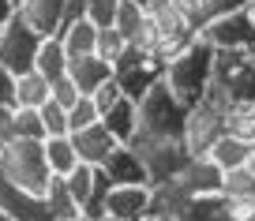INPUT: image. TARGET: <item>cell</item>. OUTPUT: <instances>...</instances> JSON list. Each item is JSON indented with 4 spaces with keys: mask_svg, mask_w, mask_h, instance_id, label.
<instances>
[{
    "mask_svg": "<svg viewBox=\"0 0 255 221\" xmlns=\"http://www.w3.org/2000/svg\"><path fill=\"white\" fill-rule=\"evenodd\" d=\"M214 68H218V49L207 38H195L165 60V83L188 109H195L214 87Z\"/></svg>",
    "mask_w": 255,
    "mask_h": 221,
    "instance_id": "1",
    "label": "cell"
},
{
    "mask_svg": "<svg viewBox=\"0 0 255 221\" xmlns=\"http://www.w3.org/2000/svg\"><path fill=\"white\" fill-rule=\"evenodd\" d=\"M188 116H191V109L173 94V87L165 79H158L139 102V139H184Z\"/></svg>",
    "mask_w": 255,
    "mask_h": 221,
    "instance_id": "2",
    "label": "cell"
},
{
    "mask_svg": "<svg viewBox=\"0 0 255 221\" xmlns=\"http://www.w3.org/2000/svg\"><path fill=\"white\" fill-rule=\"evenodd\" d=\"M0 165L19 188L34 191V195H45L49 184H53V169L45 158V139H11L4 142L0 150Z\"/></svg>",
    "mask_w": 255,
    "mask_h": 221,
    "instance_id": "3",
    "label": "cell"
},
{
    "mask_svg": "<svg viewBox=\"0 0 255 221\" xmlns=\"http://www.w3.org/2000/svg\"><path fill=\"white\" fill-rule=\"evenodd\" d=\"M210 98L222 105H255V53H218Z\"/></svg>",
    "mask_w": 255,
    "mask_h": 221,
    "instance_id": "4",
    "label": "cell"
},
{
    "mask_svg": "<svg viewBox=\"0 0 255 221\" xmlns=\"http://www.w3.org/2000/svg\"><path fill=\"white\" fill-rule=\"evenodd\" d=\"M113 79L120 83L128 98L143 102V94L154 87L158 79H165V60L154 53L150 45H128L120 53V60L113 64Z\"/></svg>",
    "mask_w": 255,
    "mask_h": 221,
    "instance_id": "5",
    "label": "cell"
},
{
    "mask_svg": "<svg viewBox=\"0 0 255 221\" xmlns=\"http://www.w3.org/2000/svg\"><path fill=\"white\" fill-rule=\"evenodd\" d=\"M41 41H45V34H41L23 11H15L8 23L0 26V68H8L11 75L30 71L34 60H38Z\"/></svg>",
    "mask_w": 255,
    "mask_h": 221,
    "instance_id": "6",
    "label": "cell"
},
{
    "mask_svg": "<svg viewBox=\"0 0 255 221\" xmlns=\"http://www.w3.org/2000/svg\"><path fill=\"white\" fill-rule=\"evenodd\" d=\"M195 38H199V26L191 23L173 0H169V4H154V8H150V38H146V45H150L161 60L176 56L188 41H195Z\"/></svg>",
    "mask_w": 255,
    "mask_h": 221,
    "instance_id": "7",
    "label": "cell"
},
{
    "mask_svg": "<svg viewBox=\"0 0 255 221\" xmlns=\"http://www.w3.org/2000/svg\"><path fill=\"white\" fill-rule=\"evenodd\" d=\"M135 150L143 154V165L150 173V184H169L195 154H191L188 139H139Z\"/></svg>",
    "mask_w": 255,
    "mask_h": 221,
    "instance_id": "8",
    "label": "cell"
},
{
    "mask_svg": "<svg viewBox=\"0 0 255 221\" xmlns=\"http://www.w3.org/2000/svg\"><path fill=\"white\" fill-rule=\"evenodd\" d=\"M199 38H207L218 53H255V23L248 15V8L207 19Z\"/></svg>",
    "mask_w": 255,
    "mask_h": 221,
    "instance_id": "9",
    "label": "cell"
},
{
    "mask_svg": "<svg viewBox=\"0 0 255 221\" xmlns=\"http://www.w3.org/2000/svg\"><path fill=\"white\" fill-rule=\"evenodd\" d=\"M225 116H229V105H222L218 98H210V94L191 109L188 131H184L191 154H207L210 146H214V139H222V135H225Z\"/></svg>",
    "mask_w": 255,
    "mask_h": 221,
    "instance_id": "10",
    "label": "cell"
},
{
    "mask_svg": "<svg viewBox=\"0 0 255 221\" xmlns=\"http://www.w3.org/2000/svg\"><path fill=\"white\" fill-rule=\"evenodd\" d=\"M222 180H225V169L214 165L207 154H195L169 184L188 199H207V195H222Z\"/></svg>",
    "mask_w": 255,
    "mask_h": 221,
    "instance_id": "11",
    "label": "cell"
},
{
    "mask_svg": "<svg viewBox=\"0 0 255 221\" xmlns=\"http://www.w3.org/2000/svg\"><path fill=\"white\" fill-rule=\"evenodd\" d=\"M0 210L8 214L11 221H53V210H49L45 195H34V191L19 188L4 165H0Z\"/></svg>",
    "mask_w": 255,
    "mask_h": 221,
    "instance_id": "12",
    "label": "cell"
},
{
    "mask_svg": "<svg viewBox=\"0 0 255 221\" xmlns=\"http://www.w3.org/2000/svg\"><path fill=\"white\" fill-rule=\"evenodd\" d=\"M102 169L113 180V188H124V184H150V173H146V165H143V154H139L131 142H120L117 150L102 161Z\"/></svg>",
    "mask_w": 255,
    "mask_h": 221,
    "instance_id": "13",
    "label": "cell"
},
{
    "mask_svg": "<svg viewBox=\"0 0 255 221\" xmlns=\"http://www.w3.org/2000/svg\"><path fill=\"white\" fill-rule=\"evenodd\" d=\"M154 203H158V199H154L150 184H124V188H113L109 191V214H105V218L139 221Z\"/></svg>",
    "mask_w": 255,
    "mask_h": 221,
    "instance_id": "14",
    "label": "cell"
},
{
    "mask_svg": "<svg viewBox=\"0 0 255 221\" xmlns=\"http://www.w3.org/2000/svg\"><path fill=\"white\" fill-rule=\"evenodd\" d=\"M72 142H75V150H79V158L87 161V165H102V161L120 146L117 135H113L102 120L90 124V127H83V131H72Z\"/></svg>",
    "mask_w": 255,
    "mask_h": 221,
    "instance_id": "15",
    "label": "cell"
},
{
    "mask_svg": "<svg viewBox=\"0 0 255 221\" xmlns=\"http://www.w3.org/2000/svg\"><path fill=\"white\" fill-rule=\"evenodd\" d=\"M102 124L117 135V142H135L139 139V102L124 94L120 102H113L102 112Z\"/></svg>",
    "mask_w": 255,
    "mask_h": 221,
    "instance_id": "16",
    "label": "cell"
},
{
    "mask_svg": "<svg viewBox=\"0 0 255 221\" xmlns=\"http://www.w3.org/2000/svg\"><path fill=\"white\" fill-rule=\"evenodd\" d=\"M113 26L124 34L128 45H146V38H150V8H143L135 0H120Z\"/></svg>",
    "mask_w": 255,
    "mask_h": 221,
    "instance_id": "17",
    "label": "cell"
},
{
    "mask_svg": "<svg viewBox=\"0 0 255 221\" xmlns=\"http://www.w3.org/2000/svg\"><path fill=\"white\" fill-rule=\"evenodd\" d=\"M68 75L75 79V87H79L83 94H94L102 83H109V79H113V64L105 60V56L90 53V56H79V60H72Z\"/></svg>",
    "mask_w": 255,
    "mask_h": 221,
    "instance_id": "18",
    "label": "cell"
},
{
    "mask_svg": "<svg viewBox=\"0 0 255 221\" xmlns=\"http://www.w3.org/2000/svg\"><path fill=\"white\" fill-rule=\"evenodd\" d=\"M19 11H23L45 38L60 34V26H64V0H19Z\"/></svg>",
    "mask_w": 255,
    "mask_h": 221,
    "instance_id": "19",
    "label": "cell"
},
{
    "mask_svg": "<svg viewBox=\"0 0 255 221\" xmlns=\"http://www.w3.org/2000/svg\"><path fill=\"white\" fill-rule=\"evenodd\" d=\"M49 98H53V83H49L38 68L15 75V102L23 105V109H41Z\"/></svg>",
    "mask_w": 255,
    "mask_h": 221,
    "instance_id": "20",
    "label": "cell"
},
{
    "mask_svg": "<svg viewBox=\"0 0 255 221\" xmlns=\"http://www.w3.org/2000/svg\"><path fill=\"white\" fill-rule=\"evenodd\" d=\"M56 38L64 41V49H68V56H72V60L98 53V26L90 23V19H79V23L64 26V30L56 34Z\"/></svg>",
    "mask_w": 255,
    "mask_h": 221,
    "instance_id": "21",
    "label": "cell"
},
{
    "mask_svg": "<svg viewBox=\"0 0 255 221\" xmlns=\"http://www.w3.org/2000/svg\"><path fill=\"white\" fill-rule=\"evenodd\" d=\"M34 68L45 75L49 83L53 79H60V75H68V68H72V56H68V49H64V41L56 38H45L41 41V49H38V60H34Z\"/></svg>",
    "mask_w": 255,
    "mask_h": 221,
    "instance_id": "22",
    "label": "cell"
},
{
    "mask_svg": "<svg viewBox=\"0 0 255 221\" xmlns=\"http://www.w3.org/2000/svg\"><path fill=\"white\" fill-rule=\"evenodd\" d=\"M252 146L255 142H244V139H237V135L225 131L222 139H214V146L207 150V158L214 161V165H222V169H237V165H248Z\"/></svg>",
    "mask_w": 255,
    "mask_h": 221,
    "instance_id": "23",
    "label": "cell"
},
{
    "mask_svg": "<svg viewBox=\"0 0 255 221\" xmlns=\"http://www.w3.org/2000/svg\"><path fill=\"white\" fill-rule=\"evenodd\" d=\"M45 158H49L53 176H68L83 161L79 150H75V142H72V135H49L45 139Z\"/></svg>",
    "mask_w": 255,
    "mask_h": 221,
    "instance_id": "24",
    "label": "cell"
},
{
    "mask_svg": "<svg viewBox=\"0 0 255 221\" xmlns=\"http://www.w3.org/2000/svg\"><path fill=\"white\" fill-rule=\"evenodd\" d=\"M222 199H225V203H244V199H255V173H252V169H248V165L225 169Z\"/></svg>",
    "mask_w": 255,
    "mask_h": 221,
    "instance_id": "25",
    "label": "cell"
},
{
    "mask_svg": "<svg viewBox=\"0 0 255 221\" xmlns=\"http://www.w3.org/2000/svg\"><path fill=\"white\" fill-rule=\"evenodd\" d=\"M45 203H49V210H53V221H72V218H79V203L72 199V191H68V184H64V176H53V184H49V191H45Z\"/></svg>",
    "mask_w": 255,
    "mask_h": 221,
    "instance_id": "26",
    "label": "cell"
},
{
    "mask_svg": "<svg viewBox=\"0 0 255 221\" xmlns=\"http://www.w3.org/2000/svg\"><path fill=\"white\" fill-rule=\"evenodd\" d=\"M94 180H98V165H87V161H79V165H75L72 173L64 176V184H68L72 199L79 203V210L90 203V191H94Z\"/></svg>",
    "mask_w": 255,
    "mask_h": 221,
    "instance_id": "27",
    "label": "cell"
},
{
    "mask_svg": "<svg viewBox=\"0 0 255 221\" xmlns=\"http://www.w3.org/2000/svg\"><path fill=\"white\" fill-rule=\"evenodd\" d=\"M11 139H45V124H41L38 109H23L19 105L15 116H11V131H8V142Z\"/></svg>",
    "mask_w": 255,
    "mask_h": 221,
    "instance_id": "28",
    "label": "cell"
},
{
    "mask_svg": "<svg viewBox=\"0 0 255 221\" xmlns=\"http://www.w3.org/2000/svg\"><path fill=\"white\" fill-rule=\"evenodd\" d=\"M225 131L244 142H255V105H233L225 116Z\"/></svg>",
    "mask_w": 255,
    "mask_h": 221,
    "instance_id": "29",
    "label": "cell"
},
{
    "mask_svg": "<svg viewBox=\"0 0 255 221\" xmlns=\"http://www.w3.org/2000/svg\"><path fill=\"white\" fill-rule=\"evenodd\" d=\"M98 120H102V109L94 105L90 94H79V102L68 109V127H72V131H83V127L98 124Z\"/></svg>",
    "mask_w": 255,
    "mask_h": 221,
    "instance_id": "30",
    "label": "cell"
},
{
    "mask_svg": "<svg viewBox=\"0 0 255 221\" xmlns=\"http://www.w3.org/2000/svg\"><path fill=\"white\" fill-rule=\"evenodd\" d=\"M38 116H41V124H45V139L49 135H72V127H68V109H64L60 102L49 98V102L38 109Z\"/></svg>",
    "mask_w": 255,
    "mask_h": 221,
    "instance_id": "31",
    "label": "cell"
},
{
    "mask_svg": "<svg viewBox=\"0 0 255 221\" xmlns=\"http://www.w3.org/2000/svg\"><path fill=\"white\" fill-rule=\"evenodd\" d=\"M124 49H128V41H124V34H120L117 26H98V56H105L109 64H117Z\"/></svg>",
    "mask_w": 255,
    "mask_h": 221,
    "instance_id": "32",
    "label": "cell"
},
{
    "mask_svg": "<svg viewBox=\"0 0 255 221\" xmlns=\"http://www.w3.org/2000/svg\"><path fill=\"white\" fill-rule=\"evenodd\" d=\"M117 8H120V0H87V19L94 26H113Z\"/></svg>",
    "mask_w": 255,
    "mask_h": 221,
    "instance_id": "33",
    "label": "cell"
},
{
    "mask_svg": "<svg viewBox=\"0 0 255 221\" xmlns=\"http://www.w3.org/2000/svg\"><path fill=\"white\" fill-rule=\"evenodd\" d=\"M79 94H83V90L75 87L72 75H60V79H53V102H60L64 109H72V105L79 102Z\"/></svg>",
    "mask_w": 255,
    "mask_h": 221,
    "instance_id": "34",
    "label": "cell"
},
{
    "mask_svg": "<svg viewBox=\"0 0 255 221\" xmlns=\"http://www.w3.org/2000/svg\"><path fill=\"white\" fill-rule=\"evenodd\" d=\"M90 98H94V105L105 112L113 102H120V98H124V90H120V83H117V79H109V83H102V87H98Z\"/></svg>",
    "mask_w": 255,
    "mask_h": 221,
    "instance_id": "35",
    "label": "cell"
},
{
    "mask_svg": "<svg viewBox=\"0 0 255 221\" xmlns=\"http://www.w3.org/2000/svg\"><path fill=\"white\" fill-rule=\"evenodd\" d=\"M4 105H15V75L8 68H0V109Z\"/></svg>",
    "mask_w": 255,
    "mask_h": 221,
    "instance_id": "36",
    "label": "cell"
},
{
    "mask_svg": "<svg viewBox=\"0 0 255 221\" xmlns=\"http://www.w3.org/2000/svg\"><path fill=\"white\" fill-rule=\"evenodd\" d=\"M79 19H87V0H64V26L79 23ZM60 26V30H64Z\"/></svg>",
    "mask_w": 255,
    "mask_h": 221,
    "instance_id": "37",
    "label": "cell"
},
{
    "mask_svg": "<svg viewBox=\"0 0 255 221\" xmlns=\"http://www.w3.org/2000/svg\"><path fill=\"white\" fill-rule=\"evenodd\" d=\"M240 8H248V0H214V4H210V19H214V15H229V11H240Z\"/></svg>",
    "mask_w": 255,
    "mask_h": 221,
    "instance_id": "38",
    "label": "cell"
},
{
    "mask_svg": "<svg viewBox=\"0 0 255 221\" xmlns=\"http://www.w3.org/2000/svg\"><path fill=\"white\" fill-rule=\"evenodd\" d=\"M15 11H19V4H15V0H0V26L8 23V19L15 15Z\"/></svg>",
    "mask_w": 255,
    "mask_h": 221,
    "instance_id": "39",
    "label": "cell"
},
{
    "mask_svg": "<svg viewBox=\"0 0 255 221\" xmlns=\"http://www.w3.org/2000/svg\"><path fill=\"white\" fill-rule=\"evenodd\" d=\"M248 169L255 173V146H252V154H248Z\"/></svg>",
    "mask_w": 255,
    "mask_h": 221,
    "instance_id": "40",
    "label": "cell"
},
{
    "mask_svg": "<svg viewBox=\"0 0 255 221\" xmlns=\"http://www.w3.org/2000/svg\"><path fill=\"white\" fill-rule=\"evenodd\" d=\"M248 15H252V23H255V0H248Z\"/></svg>",
    "mask_w": 255,
    "mask_h": 221,
    "instance_id": "41",
    "label": "cell"
},
{
    "mask_svg": "<svg viewBox=\"0 0 255 221\" xmlns=\"http://www.w3.org/2000/svg\"><path fill=\"white\" fill-rule=\"evenodd\" d=\"M214 221H237V218H229V214H225V210H222V214H218V218H214Z\"/></svg>",
    "mask_w": 255,
    "mask_h": 221,
    "instance_id": "42",
    "label": "cell"
},
{
    "mask_svg": "<svg viewBox=\"0 0 255 221\" xmlns=\"http://www.w3.org/2000/svg\"><path fill=\"white\" fill-rule=\"evenodd\" d=\"M135 4H143V8H154V0H135Z\"/></svg>",
    "mask_w": 255,
    "mask_h": 221,
    "instance_id": "43",
    "label": "cell"
},
{
    "mask_svg": "<svg viewBox=\"0 0 255 221\" xmlns=\"http://www.w3.org/2000/svg\"><path fill=\"white\" fill-rule=\"evenodd\" d=\"M0 221H11V218H8V214H4V210H0Z\"/></svg>",
    "mask_w": 255,
    "mask_h": 221,
    "instance_id": "44",
    "label": "cell"
},
{
    "mask_svg": "<svg viewBox=\"0 0 255 221\" xmlns=\"http://www.w3.org/2000/svg\"><path fill=\"white\" fill-rule=\"evenodd\" d=\"M72 221H90V218H83V214H79V218H72Z\"/></svg>",
    "mask_w": 255,
    "mask_h": 221,
    "instance_id": "45",
    "label": "cell"
},
{
    "mask_svg": "<svg viewBox=\"0 0 255 221\" xmlns=\"http://www.w3.org/2000/svg\"><path fill=\"white\" fill-rule=\"evenodd\" d=\"M102 221H120V218H102Z\"/></svg>",
    "mask_w": 255,
    "mask_h": 221,
    "instance_id": "46",
    "label": "cell"
},
{
    "mask_svg": "<svg viewBox=\"0 0 255 221\" xmlns=\"http://www.w3.org/2000/svg\"><path fill=\"white\" fill-rule=\"evenodd\" d=\"M0 150H4V139H0Z\"/></svg>",
    "mask_w": 255,
    "mask_h": 221,
    "instance_id": "47",
    "label": "cell"
},
{
    "mask_svg": "<svg viewBox=\"0 0 255 221\" xmlns=\"http://www.w3.org/2000/svg\"><path fill=\"white\" fill-rule=\"evenodd\" d=\"M15 4H19V0H15Z\"/></svg>",
    "mask_w": 255,
    "mask_h": 221,
    "instance_id": "48",
    "label": "cell"
}]
</instances>
